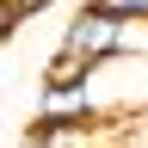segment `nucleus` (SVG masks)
Returning a JSON list of instances; mask_svg holds the SVG:
<instances>
[{"label": "nucleus", "instance_id": "nucleus-1", "mask_svg": "<svg viewBox=\"0 0 148 148\" xmlns=\"http://www.w3.org/2000/svg\"><path fill=\"white\" fill-rule=\"evenodd\" d=\"M148 130L142 111H99L86 123H49V117H31L25 123V148H130Z\"/></svg>", "mask_w": 148, "mask_h": 148}, {"label": "nucleus", "instance_id": "nucleus-2", "mask_svg": "<svg viewBox=\"0 0 148 148\" xmlns=\"http://www.w3.org/2000/svg\"><path fill=\"white\" fill-rule=\"evenodd\" d=\"M56 49L74 56V62H86V68H92V62H111V56L136 49V18H117V12H105L99 0H80V6L68 12Z\"/></svg>", "mask_w": 148, "mask_h": 148}, {"label": "nucleus", "instance_id": "nucleus-3", "mask_svg": "<svg viewBox=\"0 0 148 148\" xmlns=\"http://www.w3.org/2000/svg\"><path fill=\"white\" fill-rule=\"evenodd\" d=\"M37 117H49V123H86V117H99V105H92L86 86H37Z\"/></svg>", "mask_w": 148, "mask_h": 148}, {"label": "nucleus", "instance_id": "nucleus-4", "mask_svg": "<svg viewBox=\"0 0 148 148\" xmlns=\"http://www.w3.org/2000/svg\"><path fill=\"white\" fill-rule=\"evenodd\" d=\"M105 12H117V18H136V25H148V0H99Z\"/></svg>", "mask_w": 148, "mask_h": 148}, {"label": "nucleus", "instance_id": "nucleus-5", "mask_svg": "<svg viewBox=\"0 0 148 148\" xmlns=\"http://www.w3.org/2000/svg\"><path fill=\"white\" fill-rule=\"evenodd\" d=\"M18 25H25V18H18V6H12V0H0V43H12Z\"/></svg>", "mask_w": 148, "mask_h": 148}, {"label": "nucleus", "instance_id": "nucleus-6", "mask_svg": "<svg viewBox=\"0 0 148 148\" xmlns=\"http://www.w3.org/2000/svg\"><path fill=\"white\" fill-rule=\"evenodd\" d=\"M18 18H37V12H49V6H62V0H12Z\"/></svg>", "mask_w": 148, "mask_h": 148}]
</instances>
